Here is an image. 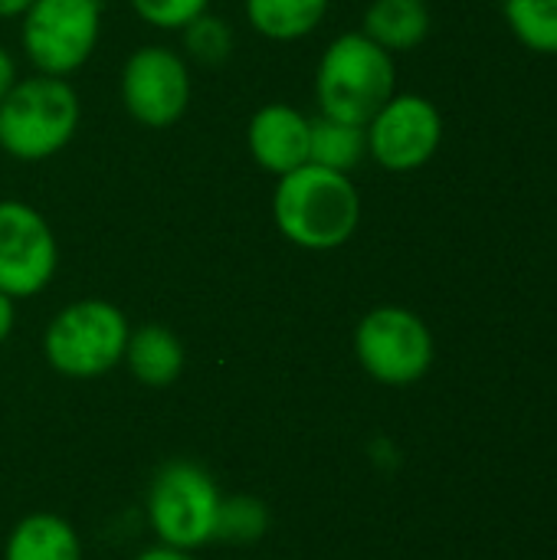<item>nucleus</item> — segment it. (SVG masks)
<instances>
[{
    "mask_svg": "<svg viewBox=\"0 0 557 560\" xmlns=\"http://www.w3.org/2000/svg\"><path fill=\"white\" fill-rule=\"evenodd\" d=\"M272 220L292 246L328 253L358 233L361 194L348 174L309 161L279 177L272 194Z\"/></svg>",
    "mask_w": 557,
    "mask_h": 560,
    "instance_id": "f257e3e1",
    "label": "nucleus"
},
{
    "mask_svg": "<svg viewBox=\"0 0 557 560\" xmlns=\"http://www.w3.org/2000/svg\"><path fill=\"white\" fill-rule=\"evenodd\" d=\"M397 92V66L387 49L358 33L335 36L315 69V98L322 115L368 125Z\"/></svg>",
    "mask_w": 557,
    "mask_h": 560,
    "instance_id": "f03ea898",
    "label": "nucleus"
},
{
    "mask_svg": "<svg viewBox=\"0 0 557 560\" xmlns=\"http://www.w3.org/2000/svg\"><path fill=\"white\" fill-rule=\"evenodd\" d=\"M82 118L76 89L59 75L16 79L0 102V148L13 161H46L59 154Z\"/></svg>",
    "mask_w": 557,
    "mask_h": 560,
    "instance_id": "7ed1b4c3",
    "label": "nucleus"
},
{
    "mask_svg": "<svg viewBox=\"0 0 557 560\" xmlns=\"http://www.w3.org/2000/svg\"><path fill=\"white\" fill-rule=\"evenodd\" d=\"M128 335L131 325L118 305L105 299H79L46 325L43 358L62 377L92 381L121 364Z\"/></svg>",
    "mask_w": 557,
    "mask_h": 560,
    "instance_id": "20e7f679",
    "label": "nucleus"
},
{
    "mask_svg": "<svg viewBox=\"0 0 557 560\" xmlns=\"http://www.w3.org/2000/svg\"><path fill=\"white\" fill-rule=\"evenodd\" d=\"M220 502L223 495L204 466L174 459L154 472L144 509H148V525L161 545L197 551L217 538Z\"/></svg>",
    "mask_w": 557,
    "mask_h": 560,
    "instance_id": "39448f33",
    "label": "nucleus"
},
{
    "mask_svg": "<svg viewBox=\"0 0 557 560\" xmlns=\"http://www.w3.org/2000/svg\"><path fill=\"white\" fill-rule=\"evenodd\" d=\"M433 335L427 322L404 305L371 308L355 328V358L364 374L384 387H410L433 368Z\"/></svg>",
    "mask_w": 557,
    "mask_h": 560,
    "instance_id": "423d86ee",
    "label": "nucleus"
},
{
    "mask_svg": "<svg viewBox=\"0 0 557 560\" xmlns=\"http://www.w3.org/2000/svg\"><path fill=\"white\" fill-rule=\"evenodd\" d=\"M20 20V43L33 69L66 79L82 69L98 46L102 0H33Z\"/></svg>",
    "mask_w": 557,
    "mask_h": 560,
    "instance_id": "0eeeda50",
    "label": "nucleus"
},
{
    "mask_svg": "<svg viewBox=\"0 0 557 560\" xmlns=\"http://www.w3.org/2000/svg\"><path fill=\"white\" fill-rule=\"evenodd\" d=\"M368 158L391 174H410L430 164L443 144L440 108L417 92H394L364 125Z\"/></svg>",
    "mask_w": 557,
    "mask_h": 560,
    "instance_id": "6e6552de",
    "label": "nucleus"
},
{
    "mask_svg": "<svg viewBox=\"0 0 557 560\" xmlns=\"http://www.w3.org/2000/svg\"><path fill=\"white\" fill-rule=\"evenodd\" d=\"M59 266V246L46 217L23 200H0V292L39 295Z\"/></svg>",
    "mask_w": 557,
    "mask_h": 560,
    "instance_id": "1a4fd4ad",
    "label": "nucleus"
},
{
    "mask_svg": "<svg viewBox=\"0 0 557 560\" xmlns=\"http://www.w3.org/2000/svg\"><path fill=\"white\" fill-rule=\"evenodd\" d=\"M121 105L144 128H171L190 105L187 59L167 46H141L121 69Z\"/></svg>",
    "mask_w": 557,
    "mask_h": 560,
    "instance_id": "9d476101",
    "label": "nucleus"
},
{
    "mask_svg": "<svg viewBox=\"0 0 557 560\" xmlns=\"http://www.w3.org/2000/svg\"><path fill=\"white\" fill-rule=\"evenodd\" d=\"M246 144L253 161L282 177L302 164H309V148H312V118L302 115L299 108L286 102L263 105L246 128Z\"/></svg>",
    "mask_w": 557,
    "mask_h": 560,
    "instance_id": "9b49d317",
    "label": "nucleus"
},
{
    "mask_svg": "<svg viewBox=\"0 0 557 560\" xmlns=\"http://www.w3.org/2000/svg\"><path fill=\"white\" fill-rule=\"evenodd\" d=\"M121 361L128 364V371L138 384L171 387L187 364V351L171 328L151 322V325H141L128 335Z\"/></svg>",
    "mask_w": 557,
    "mask_h": 560,
    "instance_id": "f8f14e48",
    "label": "nucleus"
},
{
    "mask_svg": "<svg viewBox=\"0 0 557 560\" xmlns=\"http://www.w3.org/2000/svg\"><path fill=\"white\" fill-rule=\"evenodd\" d=\"M361 33L391 56L410 52L430 36V7L427 0H371Z\"/></svg>",
    "mask_w": 557,
    "mask_h": 560,
    "instance_id": "ddd939ff",
    "label": "nucleus"
},
{
    "mask_svg": "<svg viewBox=\"0 0 557 560\" xmlns=\"http://www.w3.org/2000/svg\"><path fill=\"white\" fill-rule=\"evenodd\" d=\"M3 560H82V541L66 518L33 512L10 532Z\"/></svg>",
    "mask_w": 557,
    "mask_h": 560,
    "instance_id": "4468645a",
    "label": "nucleus"
},
{
    "mask_svg": "<svg viewBox=\"0 0 557 560\" xmlns=\"http://www.w3.org/2000/svg\"><path fill=\"white\" fill-rule=\"evenodd\" d=\"M328 13V0H246L250 26L276 43L302 39L318 30Z\"/></svg>",
    "mask_w": 557,
    "mask_h": 560,
    "instance_id": "2eb2a0df",
    "label": "nucleus"
},
{
    "mask_svg": "<svg viewBox=\"0 0 557 560\" xmlns=\"http://www.w3.org/2000/svg\"><path fill=\"white\" fill-rule=\"evenodd\" d=\"M364 158H368L364 125H351L341 118H328V115L312 118V148H309L312 164L351 174Z\"/></svg>",
    "mask_w": 557,
    "mask_h": 560,
    "instance_id": "dca6fc26",
    "label": "nucleus"
},
{
    "mask_svg": "<svg viewBox=\"0 0 557 560\" xmlns=\"http://www.w3.org/2000/svg\"><path fill=\"white\" fill-rule=\"evenodd\" d=\"M512 36L542 56H557V0H502Z\"/></svg>",
    "mask_w": 557,
    "mask_h": 560,
    "instance_id": "f3484780",
    "label": "nucleus"
},
{
    "mask_svg": "<svg viewBox=\"0 0 557 560\" xmlns=\"http://www.w3.org/2000/svg\"><path fill=\"white\" fill-rule=\"evenodd\" d=\"M269 528V509L253 495H233L220 502L217 538L227 545H256Z\"/></svg>",
    "mask_w": 557,
    "mask_h": 560,
    "instance_id": "a211bd4d",
    "label": "nucleus"
},
{
    "mask_svg": "<svg viewBox=\"0 0 557 560\" xmlns=\"http://www.w3.org/2000/svg\"><path fill=\"white\" fill-rule=\"evenodd\" d=\"M184 46L200 62H223L233 49V30L223 16L200 13L194 23L184 26Z\"/></svg>",
    "mask_w": 557,
    "mask_h": 560,
    "instance_id": "6ab92c4d",
    "label": "nucleus"
},
{
    "mask_svg": "<svg viewBox=\"0 0 557 560\" xmlns=\"http://www.w3.org/2000/svg\"><path fill=\"white\" fill-rule=\"evenodd\" d=\"M131 10L158 30H184L200 13H207L210 0H128Z\"/></svg>",
    "mask_w": 557,
    "mask_h": 560,
    "instance_id": "aec40b11",
    "label": "nucleus"
},
{
    "mask_svg": "<svg viewBox=\"0 0 557 560\" xmlns=\"http://www.w3.org/2000/svg\"><path fill=\"white\" fill-rule=\"evenodd\" d=\"M13 325H16V308H13V299L0 292V345L10 338Z\"/></svg>",
    "mask_w": 557,
    "mask_h": 560,
    "instance_id": "412c9836",
    "label": "nucleus"
},
{
    "mask_svg": "<svg viewBox=\"0 0 557 560\" xmlns=\"http://www.w3.org/2000/svg\"><path fill=\"white\" fill-rule=\"evenodd\" d=\"M135 560H194L190 551H181V548H171V545H154L148 551H141Z\"/></svg>",
    "mask_w": 557,
    "mask_h": 560,
    "instance_id": "4be33fe9",
    "label": "nucleus"
},
{
    "mask_svg": "<svg viewBox=\"0 0 557 560\" xmlns=\"http://www.w3.org/2000/svg\"><path fill=\"white\" fill-rule=\"evenodd\" d=\"M13 82H16V62H13V56L0 46V102H3V95L10 92Z\"/></svg>",
    "mask_w": 557,
    "mask_h": 560,
    "instance_id": "5701e85b",
    "label": "nucleus"
},
{
    "mask_svg": "<svg viewBox=\"0 0 557 560\" xmlns=\"http://www.w3.org/2000/svg\"><path fill=\"white\" fill-rule=\"evenodd\" d=\"M33 7V0H0V20H13L23 16Z\"/></svg>",
    "mask_w": 557,
    "mask_h": 560,
    "instance_id": "b1692460",
    "label": "nucleus"
}]
</instances>
